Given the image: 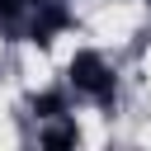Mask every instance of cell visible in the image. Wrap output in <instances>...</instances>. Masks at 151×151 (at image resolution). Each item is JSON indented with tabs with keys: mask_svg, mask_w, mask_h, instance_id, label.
<instances>
[{
	"mask_svg": "<svg viewBox=\"0 0 151 151\" xmlns=\"http://www.w3.org/2000/svg\"><path fill=\"white\" fill-rule=\"evenodd\" d=\"M71 85L85 90L90 99H109L113 94V71L99 52H76L71 57Z\"/></svg>",
	"mask_w": 151,
	"mask_h": 151,
	"instance_id": "cell-1",
	"label": "cell"
},
{
	"mask_svg": "<svg viewBox=\"0 0 151 151\" xmlns=\"http://www.w3.org/2000/svg\"><path fill=\"white\" fill-rule=\"evenodd\" d=\"M76 137H80V132H76L71 123H57V127L42 132V146H76Z\"/></svg>",
	"mask_w": 151,
	"mask_h": 151,
	"instance_id": "cell-2",
	"label": "cell"
},
{
	"mask_svg": "<svg viewBox=\"0 0 151 151\" xmlns=\"http://www.w3.org/2000/svg\"><path fill=\"white\" fill-rule=\"evenodd\" d=\"M38 0H0V19H19L24 9H33Z\"/></svg>",
	"mask_w": 151,
	"mask_h": 151,
	"instance_id": "cell-3",
	"label": "cell"
},
{
	"mask_svg": "<svg viewBox=\"0 0 151 151\" xmlns=\"http://www.w3.org/2000/svg\"><path fill=\"white\" fill-rule=\"evenodd\" d=\"M38 113L57 118V113H61V94H42V99H38Z\"/></svg>",
	"mask_w": 151,
	"mask_h": 151,
	"instance_id": "cell-4",
	"label": "cell"
}]
</instances>
